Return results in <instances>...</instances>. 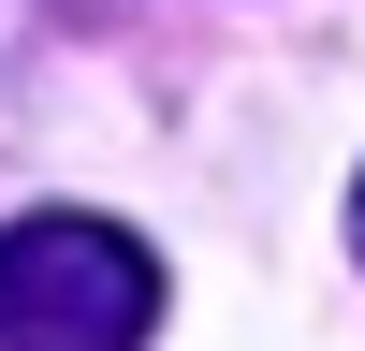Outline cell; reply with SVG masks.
<instances>
[{
    "mask_svg": "<svg viewBox=\"0 0 365 351\" xmlns=\"http://www.w3.org/2000/svg\"><path fill=\"white\" fill-rule=\"evenodd\" d=\"M161 337V249L103 205L0 220V351H146Z\"/></svg>",
    "mask_w": 365,
    "mask_h": 351,
    "instance_id": "obj_1",
    "label": "cell"
},
{
    "mask_svg": "<svg viewBox=\"0 0 365 351\" xmlns=\"http://www.w3.org/2000/svg\"><path fill=\"white\" fill-rule=\"evenodd\" d=\"M351 249H365V176H351Z\"/></svg>",
    "mask_w": 365,
    "mask_h": 351,
    "instance_id": "obj_2",
    "label": "cell"
}]
</instances>
